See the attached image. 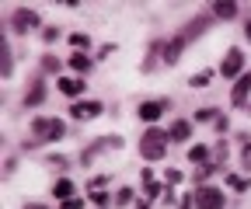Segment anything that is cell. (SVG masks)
<instances>
[{
  "instance_id": "12",
  "label": "cell",
  "mask_w": 251,
  "mask_h": 209,
  "mask_svg": "<svg viewBox=\"0 0 251 209\" xmlns=\"http://www.w3.org/2000/svg\"><path fill=\"white\" fill-rule=\"evenodd\" d=\"M52 195H56V199H63V202L74 199V182H70V178H59V182L52 185Z\"/></svg>"
},
{
  "instance_id": "21",
  "label": "cell",
  "mask_w": 251,
  "mask_h": 209,
  "mask_svg": "<svg viewBox=\"0 0 251 209\" xmlns=\"http://www.w3.org/2000/svg\"><path fill=\"white\" fill-rule=\"evenodd\" d=\"M196 118L199 122H209V118H216V108H202V112H196Z\"/></svg>"
},
{
  "instance_id": "8",
  "label": "cell",
  "mask_w": 251,
  "mask_h": 209,
  "mask_svg": "<svg viewBox=\"0 0 251 209\" xmlns=\"http://www.w3.org/2000/svg\"><path fill=\"white\" fill-rule=\"evenodd\" d=\"M70 115H74V118H94V115H101V105H98V101H77V105L70 108Z\"/></svg>"
},
{
  "instance_id": "25",
  "label": "cell",
  "mask_w": 251,
  "mask_h": 209,
  "mask_svg": "<svg viewBox=\"0 0 251 209\" xmlns=\"http://www.w3.org/2000/svg\"><path fill=\"white\" fill-rule=\"evenodd\" d=\"M59 209H84V202H80V199H67V202H63Z\"/></svg>"
},
{
  "instance_id": "2",
  "label": "cell",
  "mask_w": 251,
  "mask_h": 209,
  "mask_svg": "<svg viewBox=\"0 0 251 209\" xmlns=\"http://www.w3.org/2000/svg\"><path fill=\"white\" fill-rule=\"evenodd\" d=\"M67 126L59 118H31V136L35 139H63Z\"/></svg>"
},
{
  "instance_id": "19",
  "label": "cell",
  "mask_w": 251,
  "mask_h": 209,
  "mask_svg": "<svg viewBox=\"0 0 251 209\" xmlns=\"http://www.w3.org/2000/svg\"><path fill=\"white\" fill-rule=\"evenodd\" d=\"M70 42H74V49H77V52L91 46V39H87V35H70Z\"/></svg>"
},
{
  "instance_id": "27",
  "label": "cell",
  "mask_w": 251,
  "mask_h": 209,
  "mask_svg": "<svg viewBox=\"0 0 251 209\" xmlns=\"http://www.w3.org/2000/svg\"><path fill=\"white\" fill-rule=\"evenodd\" d=\"M42 39H46V42H56V39H59V32H56V28H46V35H42Z\"/></svg>"
},
{
  "instance_id": "20",
  "label": "cell",
  "mask_w": 251,
  "mask_h": 209,
  "mask_svg": "<svg viewBox=\"0 0 251 209\" xmlns=\"http://www.w3.org/2000/svg\"><path fill=\"white\" fill-rule=\"evenodd\" d=\"M115 199H119L115 206H126V202H129V199H133V188H119V192H115Z\"/></svg>"
},
{
  "instance_id": "23",
  "label": "cell",
  "mask_w": 251,
  "mask_h": 209,
  "mask_svg": "<svg viewBox=\"0 0 251 209\" xmlns=\"http://www.w3.org/2000/svg\"><path fill=\"white\" fill-rule=\"evenodd\" d=\"M91 202H98V206L105 209V206H108V195H105V192H91Z\"/></svg>"
},
{
  "instance_id": "15",
  "label": "cell",
  "mask_w": 251,
  "mask_h": 209,
  "mask_svg": "<svg viewBox=\"0 0 251 209\" xmlns=\"http://www.w3.org/2000/svg\"><path fill=\"white\" fill-rule=\"evenodd\" d=\"M70 67H74L77 73H87V70H91V59H87L84 52H74V56H70Z\"/></svg>"
},
{
  "instance_id": "26",
  "label": "cell",
  "mask_w": 251,
  "mask_h": 209,
  "mask_svg": "<svg viewBox=\"0 0 251 209\" xmlns=\"http://www.w3.org/2000/svg\"><path fill=\"white\" fill-rule=\"evenodd\" d=\"M178 182H181V171L171 167V171H168V185H178Z\"/></svg>"
},
{
  "instance_id": "17",
  "label": "cell",
  "mask_w": 251,
  "mask_h": 209,
  "mask_svg": "<svg viewBox=\"0 0 251 209\" xmlns=\"http://www.w3.org/2000/svg\"><path fill=\"white\" fill-rule=\"evenodd\" d=\"M0 59H4V63H0L4 77H11V70H14V67H11V49H7V46H0Z\"/></svg>"
},
{
  "instance_id": "24",
  "label": "cell",
  "mask_w": 251,
  "mask_h": 209,
  "mask_svg": "<svg viewBox=\"0 0 251 209\" xmlns=\"http://www.w3.org/2000/svg\"><path fill=\"white\" fill-rule=\"evenodd\" d=\"M227 182H230V185H234V188H241V192H244V188H248V185H251V182H248V178H227Z\"/></svg>"
},
{
  "instance_id": "6",
  "label": "cell",
  "mask_w": 251,
  "mask_h": 209,
  "mask_svg": "<svg viewBox=\"0 0 251 209\" xmlns=\"http://www.w3.org/2000/svg\"><path fill=\"white\" fill-rule=\"evenodd\" d=\"M164 108H168V101H143L140 105V118L143 122H157V118L164 115Z\"/></svg>"
},
{
  "instance_id": "1",
  "label": "cell",
  "mask_w": 251,
  "mask_h": 209,
  "mask_svg": "<svg viewBox=\"0 0 251 209\" xmlns=\"http://www.w3.org/2000/svg\"><path fill=\"white\" fill-rule=\"evenodd\" d=\"M168 143H171V133H164V129H147L143 139H140L143 161H161V157L168 154Z\"/></svg>"
},
{
  "instance_id": "30",
  "label": "cell",
  "mask_w": 251,
  "mask_h": 209,
  "mask_svg": "<svg viewBox=\"0 0 251 209\" xmlns=\"http://www.w3.org/2000/svg\"><path fill=\"white\" fill-rule=\"evenodd\" d=\"M25 209H46V206H25Z\"/></svg>"
},
{
  "instance_id": "4",
  "label": "cell",
  "mask_w": 251,
  "mask_h": 209,
  "mask_svg": "<svg viewBox=\"0 0 251 209\" xmlns=\"http://www.w3.org/2000/svg\"><path fill=\"white\" fill-rule=\"evenodd\" d=\"M241 70H244V52L241 49H227L224 63H220V73L230 80V77H241Z\"/></svg>"
},
{
  "instance_id": "9",
  "label": "cell",
  "mask_w": 251,
  "mask_h": 209,
  "mask_svg": "<svg viewBox=\"0 0 251 209\" xmlns=\"http://www.w3.org/2000/svg\"><path fill=\"white\" fill-rule=\"evenodd\" d=\"M213 18H224V21L237 18V4H234V0H216V4H213Z\"/></svg>"
},
{
  "instance_id": "16",
  "label": "cell",
  "mask_w": 251,
  "mask_h": 209,
  "mask_svg": "<svg viewBox=\"0 0 251 209\" xmlns=\"http://www.w3.org/2000/svg\"><path fill=\"white\" fill-rule=\"evenodd\" d=\"M188 161H192V164H206L209 150H206V146H192V150H188Z\"/></svg>"
},
{
  "instance_id": "22",
  "label": "cell",
  "mask_w": 251,
  "mask_h": 209,
  "mask_svg": "<svg viewBox=\"0 0 251 209\" xmlns=\"http://www.w3.org/2000/svg\"><path fill=\"white\" fill-rule=\"evenodd\" d=\"M188 84H192V87H206V84H209V73H196Z\"/></svg>"
},
{
  "instance_id": "18",
  "label": "cell",
  "mask_w": 251,
  "mask_h": 209,
  "mask_svg": "<svg viewBox=\"0 0 251 209\" xmlns=\"http://www.w3.org/2000/svg\"><path fill=\"white\" fill-rule=\"evenodd\" d=\"M42 70H46V73H56V70H59V59H56V56H46V59H42Z\"/></svg>"
},
{
  "instance_id": "11",
  "label": "cell",
  "mask_w": 251,
  "mask_h": 209,
  "mask_svg": "<svg viewBox=\"0 0 251 209\" xmlns=\"http://www.w3.org/2000/svg\"><path fill=\"white\" fill-rule=\"evenodd\" d=\"M42 101H46V87H42V80H35L25 94V105H42Z\"/></svg>"
},
{
  "instance_id": "7",
  "label": "cell",
  "mask_w": 251,
  "mask_h": 209,
  "mask_svg": "<svg viewBox=\"0 0 251 209\" xmlns=\"http://www.w3.org/2000/svg\"><path fill=\"white\" fill-rule=\"evenodd\" d=\"M248 91H251V73H241V77H237V84H234L230 101H234V105H244V101H248Z\"/></svg>"
},
{
  "instance_id": "28",
  "label": "cell",
  "mask_w": 251,
  "mask_h": 209,
  "mask_svg": "<svg viewBox=\"0 0 251 209\" xmlns=\"http://www.w3.org/2000/svg\"><path fill=\"white\" fill-rule=\"evenodd\" d=\"M244 164L251 167V146H248V150H244Z\"/></svg>"
},
{
  "instance_id": "5",
  "label": "cell",
  "mask_w": 251,
  "mask_h": 209,
  "mask_svg": "<svg viewBox=\"0 0 251 209\" xmlns=\"http://www.w3.org/2000/svg\"><path fill=\"white\" fill-rule=\"evenodd\" d=\"M11 28L21 35V32H31V28H39V14L35 11H28V7H21V11H14V18H11Z\"/></svg>"
},
{
  "instance_id": "10",
  "label": "cell",
  "mask_w": 251,
  "mask_h": 209,
  "mask_svg": "<svg viewBox=\"0 0 251 209\" xmlns=\"http://www.w3.org/2000/svg\"><path fill=\"white\" fill-rule=\"evenodd\" d=\"M84 91V80H74V77H59V94H67V98H77Z\"/></svg>"
},
{
  "instance_id": "3",
  "label": "cell",
  "mask_w": 251,
  "mask_h": 209,
  "mask_svg": "<svg viewBox=\"0 0 251 209\" xmlns=\"http://www.w3.org/2000/svg\"><path fill=\"white\" fill-rule=\"evenodd\" d=\"M196 206L199 209H224V192H220V188H213V185H202V188H196Z\"/></svg>"
},
{
  "instance_id": "29",
  "label": "cell",
  "mask_w": 251,
  "mask_h": 209,
  "mask_svg": "<svg viewBox=\"0 0 251 209\" xmlns=\"http://www.w3.org/2000/svg\"><path fill=\"white\" fill-rule=\"evenodd\" d=\"M244 39H248V42H251V21H248V28H244Z\"/></svg>"
},
{
  "instance_id": "13",
  "label": "cell",
  "mask_w": 251,
  "mask_h": 209,
  "mask_svg": "<svg viewBox=\"0 0 251 209\" xmlns=\"http://www.w3.org/2000/svg\"><path fill=\"white\" fill-rule=\"evenodd\" d=\"M188 136H192V122H175L171 126V139L175 143H185Z\"/></svg>"
},
{
  "instance_id": "14",
  "label": "cell",
  "mask_w": 251,
  "mask_h": 209,
  "mask_svg": "<svg viewBox=\"0 0 251 209\" xmlns=\"http://www.w3.org/2000/svg\"><path fill=\"white\" fill-rule=\"evenodd\" d=\"M181 49H185V42H181V39L168 42V46H164V59H168V63H175V59L181 56Z\"/></svg>"
}]
</instances>
